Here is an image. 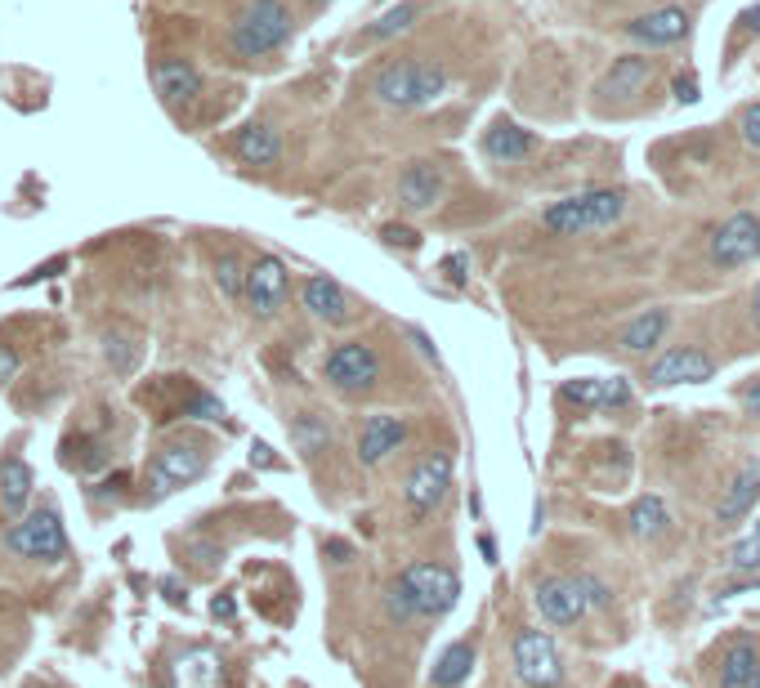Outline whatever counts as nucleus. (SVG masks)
Segmentation results:
<instances>
[{"instance_id": "1", "label": "nucleus", "mask_w": 760, "mask_h": 688, "mask_svg": "<svg viewBox=\"0 0 760 688\" xmlns=\"http://www.w3.org/2000/svg\"><path fill=\"white\" fill-rule=\"evenodd\" d=\"M461 600V577L448 563H407L398 582L385 591V613L394 622H416V617H444Z\"/></svg>"}, {"instance_id": "2", "label": "nucleus", "mask_w": 760, "mask_h": 688, "mask_svg": "<svg viewBox=\"0 0 760 688\" xmlns=\"http://www.w3.org/2000/svg\"><path fill=\"white\" fill-rule=\"evenodd\" d=\"M626 215V192L622 188H586L573 197H560L546 206L541 223L560 238H577V233H600V228H613Z\"/></svg>"}, {"instance_id": "3", "label": "nucleus", "mask_w": 760, "mask_h": 688, "mask_svg": "<svg viewBox=\"0 0 760 688\" xmlns=\"http://www.w3.org/2000/svg\"><path fill=\"white\" fill-rule=\"evenodd\" d=\"M448 90V72L429 59H398L389 67L376 72L372 81V94L385 103V107H398V112H412V107H429Z\"/></svg>"}, {"instance_id": "4", "label": "nucleus", "mask_w": 760, "mask_h": 688, "mask_svg": "<svg viewBox=\"0 0 760 688\" xmlns=\"http://www.w3.org/2000/svg\"><path fill=\"white\" fill-rule=\"evenodd\" d=\"M291 10L282 0H247L238 10V19L229 23V45L242 59H264L273 50H282L291 41Z\"/></svg>"}, {"instance_id": "5", "label": "nucleus", "mask_w": 760, "mask_h": 688, "mask_svg": "<svg viewBox=\"0 0 760 688\" xmlns=\"http://www.w3.org/2000/svg\"><path fill=\"white\" fill-rule=\"evenodd\" d=\"M6 545L14 550V554H23V559H41V563H59V559H67V532H63V519H59V510H32V514H23L10 532H6Z\"/></svg>"}, {"instance_id": "6", "label": "nucleus", "mask_w": 760, "mask_h": 688, "mask_svg": "<svg viewBox=\"0 0 760 688\" xmlns=\"http://www.w3.org/2000/svg\"><path fill=\"white\" fill-rule=\"evenodd\" d=\"M322 376H327V385L341 389V394H367L381 381V358H376L372 344L345 340V344H336L327 358H322Z\"/></svg>"}, {"instance_id": "7", "label": "nucleus", "mask_w": 760, "mask_h": 688, "mask_svg": "<svg viewBox=\"0 0 760 688\" xmlns=\"http://www.w3.org/2000/svg\"><path fill=\"white\" fill-rule=\"evenodd\" d=\"M514 675L528 684V688H560L564 679V661H560V648L546 630H532L523 626L514 635Z\"/></svg>"}, {"instance_id": "8", "label": "nucleus", "mask_w": 760, "mask_h": 688, "mask_svg": "<svg viewBox=\"0 0 760 688\" xmlns=\"http://www.w3.org/2000/svg\"><path fill=\"white\" fill-rule=\"evenodd\" d=\"M707 256L716 269H742V264L760 260V215H751V210L729 215L711 233Z\"/></svg>"}, {"instance_id": "9", "label": "nucleus", "mask_w": 760, "mask_h": 688, "mask_svg": "<svg viewBox=\"0 0 760 688\" xmlns=\"http://www.w3.org/2000/svg\"><path fill=\"white\" fill-rule=\"evenodd\" d=\"M448 488H452V456L439 451V456H425V461L412 466V475L403 483V501H407V510L416 519H425V514H434V505L448 497Z\"/></svg>"}, {"instance_id": "10", "label": "nucleus", "mask_w": 760, "mask_h": 688, "mask_svg": "<svg viewBox=\"0 0 760 688\" xmlns=\"http://www.w3.org/2000/svg\"><path fill=\"white\" fill-rule=\"evenodd\" d=\"M206 475V451L192 447V442H166L153 451V461H148V479L157 488V497L184 488V483H197Z\"/></svg>"}, {"instance_id": "11", "label": "nucleus", "mask_w": 760, "mask_h": 688, "mask_svg": "<svg viewBox=\"0 0 760 688\" xmlns=\"http://www.w3.org/2000/svg\"><path fill=\"white\" fill-rule=\"evenodd\" d=\"M532 604L551 626H577L586 617V600H582L577 577H541L532 591Z\"/></svg>"}, {"instance_id": "12", "label": "nucleus", "mask_w": 760, "mask_h": 688, "mask_svg": "<svg viewBox=\"0 0 760 688\" xmlns=\"http://www.w3.org/2000/svg\"><path fill=\"white\" fill-rule=\"evenodd\" d=\"M287 286H291V278H287V264L278 260V256H260L251 269H247V304H251V313L256 317H273L278 309H282V300H287Z\"/></svg>"}, {"instance_id": "13", "label": "nucleus", "mask_w": 760, "mask_h": 688, "mask_svg": "<svg viewBox=\"0 0 760 688\" xmlns=\"http://www.w3.org/2000/svg\"><path fill=\"white\" fill-rule=\"evenodd\" d=\"M689 14L676 10V6H663V10H648L639 19L626 23V37L639 41V45H654V50H667V45H680L689 37Z\"/></svg>"}, {"instance_id": "14", "label": "nucleus", "mask_w": 760, "mask_h": 688, "mask_svg": "<svg viewBox=\"0 0 760 688\" xmlns=\"http://www.w3.org/2000/svg\"><path fill=\"white\" fill-rule=\"evenodd\" d=\"M716 376V363L702 354V350H667L663 358H654V367H648V385H702Z\"/></svg>"}, {"instance_id": "15", "label": "nucleus", "mask_w": 760, "mask_h": 688, "mask_svg": "<svg viewBox=\"0 0 760 688\" xmlns=\"http://www.w3.org/2000/svg\"><path fill=\"white\" fill-rule=\"evenodd\" d=\"M300 300H304V309L317 317V322H327V326H345V322H354V300L345 295V286L336 282V278H304V286H300Z\"/></svg>"}, {"instance_id": "16", "label": "nucleus", "mask_w": 760, "mask_h": 688, "mask_svg": "<svg viewBox=\"0 0 760 688\" xmlns=\"http://www.w3.org/2000/svg\"><path fill=\"white\" fill-rule=\"evenodd\" d=\"M564 403H577V407H595V411H613V407H626L631 403V381L626 376H600V381H569L564 389Z\"/></svg>"}, {"instance_id": "17", "label": "nucleus", "mask_w": 760, "mask_h": 688, "mask_svg": "<svg viewBox=\"0 0 760 688\" xmlns=\"http://www.w3.org/2000/svg\"><path fill=\"white\" fill-rule=\"evenodd\" d=\"M403 438H407V425H403V416H367V425H363V434H358V461L363 466H381L389 451H398L403 447Z\"/></svg>"}, {"instance_id": "18", "label": "nucleus", "mask_w": 760, "mask_h": 688, "mask_svg": "<svg viewBox=\"0 0 760 688\" xmlns=\"http://www.w3.org/2000/svg\"><path fill=\"white\" fill-rule=\"evenodd\" d=\"M444 197V175L439 166H429V161H412L403 175H398V201L407 210H434Z\"/></svg>"}, {"instance_id": "19", "label": "nucleus", "mask_w": 760, "mask_h": 688, "mask_svg": "<svg viewBox=\"0 0 760 688\" xmlns=\"http://www.w3.org/2000/svg\"><path fill=\"white\" fill-rule=\"evenodd\" d=\"M153 85L166 103H192L201 94V72L188 59H157L153 63Z\"/></svg>"}, {"instance_id": "20", "label": "nucleus", "mask_w": 760, "mask_h": 688, "mask_svg": "<svg viewBox=\"0 0 760 688\" xmlns=\"http://www.w3.org/2000/svg\"><path fill=\"white\" fill-rule=\"evenodd\" d=\"M32 492H37L32 466L23 461V456H6V461H0V501H6V514L10 519H23Z\"/></svg>"}, {"instance_id": "21", "label": "nucleus", "mask_w": 760, "mask_h": 688, "mask_svg": "<svg viewBox=\"0 0 760 688\" xmlns=\"http://www.w3.org/2000/svg\"><path fill=\"white\" fill-rule=\"evenodd\" d=\"M233 153H238L247 166H273V161L282 157V135H278L273 126H260V122H251L247 131H238V139H233Z\"/></svg>"}, {"instance_id": "22", "label": "nucleus", "mask_w": 760, "mask_h": 688, "mask_svg": "<svg viewBox=\"0 0 760 688\" xmlns=\"http://www.w3.org/2000/svg\"><path fill=\"white\" fill-rule=\"evenodd\" d=\"M470 670H475V644L457 639V644H448L439 653V661H434V670H429V684L434 688H461L470 679Z\"/></svg>"}, {"instance_id": "23", "label": "nucleus", "mask_w": 760, "mask_h": 688, "mask_svg": "<svg viewBox=\"0 0 760 688\" xmlns=\"http://www.w3.org/2000/svg\"><path fill=\"white\" fill-rule=\"evenodd\" d=\"M671 326V313L667 309H644L639 317H631V326L622 331V350L631 354H648V350H658L663 335Z\"/></svg>"}, {"instance_id": "24", "label": "nucleus", "mask_w": 760, "mask_h": 688, "mask_svg": "<svg viewBox=\"0 0 760 688\" xmlns=\"http://www.w3.org/2000/svg\"><path fill=\"white\" fill-rule=\"evenodd\" d=\"M760 501V466H747L733 483H729V492L720 497V505H716V519L720 523H738V519H747V510Z\"/></svg>"}, {"instance_id": "25", "label": "nucleus", "mask_w": 760, "mask_h": 688, "mask_svg": "<svg viewBox=\"0 0 760 688\" xmlns=\"http://www.w3.org/2000/svg\"><path fill=\"white\" fill-rule=\"evenodd\" d=\"M225 670H220V657H215L210 648H192L175 661V684L179 688H220Z\"/></svg>"}, {"instance_id": "26", "label": "nucleus", "mask_w": 760, "mask_h": 688, "mask_svg": "<svg viewBox=\"0 0 760 688\" xmlns=\"http://www.w3.org/2000/svg\"><path fill=\"white\" fill-rule=\"evenodd\" d=\"M648 72H654V63H648V59L626 54V59H617V63L608 67V76L600 81V94H608V98L639 94V90H644V81H648Z\"/></svg>"}, {"instance_id": "27", "label": "nucleus", "mask_w": 760, "mask_h": 688, "mask_svg": "<svg viewBox=\"0 0 760 688\" xmlns=\"http://www.w3.org/2000/svg\"><path fill=\"white\" fill-rule=\"evenodd\" d=\"M483 153L492 157V161H523L528 153H532V135L523 131V126H514V122H497L488 135H483Z\"/></svg>"}, {"instance_id": "28", "label": "nucleus", "mask_w": 760, "mask_h": 688, "mask_svg": "<svg viewBox=\"0 0 760 688\" xmlns=\"http://www.w3.org/2000/svg\"><path fill=\"white\" fill-rule=\"evenodd\" d=\"M667 523H671V514H667L663 497H639V501L631 505V532H635L639 541L667 532Z\"/></svg>"}, {"instance_id": "29", "label": "nucleus", "mask_w": 760, "mask_h": 688, "mask_svg": "<svg viewBox=\"0 0 760 688\" xmlns=\"http://www.w3.org/2000/svg\"><path fill=\"white\" fill-rule=\"evenodd\" d=\"M756 661H760L756 644H751V639H738V644L729 648L725 666H720V688H747V679H751Z\"/></svg>"}, {"instance_id": "30", "label": "nucleus", "mask_w": 760, "mask_h": 688, "mask_svg": "<svg viewBox=\"0 0 760 688\" xmlns=\"http://www.w3.org/2000/svg\"><path fill=\"white\" fill-rule=\"evenodd\" d=\"M420 19V0H403V6H394V10H385L372 28H367V41H389V37H398V32H407L412 23Z\"/></svg>"}, {"instance_id": "31", "label": "nucleus", "mask_w": 760, "mask_h": 688, "mask_svg": "<svg viewBox=\"0 0 760 688\" xmlns=\"http://www.w3.org/2000/svg\"><path fill=\"white\" fill-rule=\"evenodd\" d=\"M291 434H295V442L304 447V456H317V451L332 447V429L322 425L317 416H300V420L291 425Z\"/></svg>"}, {"instance_id": "32", "label": "nucleus", "mask_w": 760, "mask_h": 688, "mask_svg": "<svg viewBox=\"0 0 760 688\" xmlns=\"http://www.w3.org/2000/svg\"><path fill=\"white\" fill-rule=\"evenodd\" d=\"M215 286L225 291V300H242V291H247V269L238 264V256H220V260H215Z\"/></svg>"}, {"instance_id": "33", "label": "nucleus", "mask_w": 760, "mask_h": 688, "mask_svg": "<svg viewBox=\"0 0 760 688\" xmlns=\"http://www.w3.org/2000/svg\"><path fill=\"white\" fill-rule=\"evenodd\" d=\"M733 572H760V523H756V532L751 536H742L733 550H729V559H725Z\"/></svg>"}, {"instance_id": "34", "label": "nucleus", "mask_w": 760, "mask_h": 688, "mask_svg": "<svg viewBox=\"0 0 760 688\" xmlns=\"http://www.w3.org/2000/svg\"><path fill=\"white\" fill-rule=\"evenodd\" d=\"M135 354H139V350H135L131 340H122V335H107V363H113L122 376L135 367Z\"/></svg>"}, {"instance_id": "35", "label": "nucleus", "mask_w": 760, "mask_h": 688, "mask_svg": "<svg viewBox=\"0 0 760 688\" xmlns=\"http://www.w3.org/2000/svg\"><path fill=\"white\" fill-rule=\"evenodd\" d=\"M742 144L751 148V153H760V103H751L747 112H742Z\"/></svg>"}, {"instance_id": "36", "label": "nucleus", "mask_w": 760, "mask_h": 688, "mask_svg": "<svg viewBox=\"0 0 760 688\" xmlns=\"http://www.w3.org/2000/svg\"><path fill=\"white\" fill-rule=\"evenodd\" d=\"M577 586H582V600H586V608H604V604H608V586H604V582H595V577H586V572H582V577H577Z\"/></svg>"}, {"instance_id": "37", "label": "nucleus", "mask_w": 760, "mask_h": 688, "mask_svg": "<svg viewBox=\"0 0 760 688\" xmlns=\"http://www.w3.org/2000/svg\"><path fill=\"white\" fill-rule=\"evenodd\" d=\"M671 94H676V103H698V76L694 72H680L676 81H671Z\"/></svg>"}, {"instance_id": "38", "label": "nucleus", "mask_w": 760, "mask_h": 688, "mask_svg": "<svg viewBox=\"0 0 760 688\" xmlns=\"http://www.w3.org/2000/svg\"><path fill=\"white\" fill-rule=\"evenodd\" d=\"M466 269H470V256H466V251H457V256L444 260V273H448L452 286H466Z\"/></svg>"}, {"instance_id": "39", "label": "nucleus", "mask_w": 760, "mask_h": 688, "mask_svg": "<svg viewBox=\"0 0 760 688\" xmlns=\"http://www.w3.org/2000/svg\"><path fill=\"white\" fill-rule=\"evenodd\" d=\"M381 238H385L389 247H407V251H412V247L420 242V238L412 233V228H398V223H389V228H381Z\"/></svg>"}, {"instance_id": "40", "label": "nucleus", "mask_w": 760, "mask_h": 688, "mask_svg": "<svg viewBox=\"0 0 760 688\" xmlns=\"http://www.w3.org/2000/svg\"><path fill=\"white\" fill-rule=\"evenodd\" d=\"M19 372V354L10 350V344H0V385H10Z\"/></svg>"}, {"instance_id": "41", "label": "nucleus", "mask_w": 760, "mask_h": 688, "mask_svg": "<svg viewBox=\"0 0 760 688\" xmlns=\"http://www.w3.org/2000/svg\"><path fill=\"white\" fill-rule=\"evenodd\" d=\"M412 340H416V350H420L429 363H439V350H434V344H429V335H425V331H416V326H412Z\"/></svg>"}, {"instance_id": "42", "label": "nucleus", "mask_w": 760, "mask_h": 688, "mask_svg": "<svg viewBox=\"0 0 760 688\" xmlns=\"http://www.w3.org/2000/svg\"><path fill=\"white\" fill-rule=\"evenodd\" d=\"M738 23H742L747 32H756V37H760V6H751V10H742V14H738Z\"/></svg>"}, {"instance_id": "43", "label": "nucleus", "mask_w": 760, "mask_h": 688, "mask_svg": "<svg viewBox=\"0 0 760 688\" xmlns=\"http://www.w3.org/2000/svg\"><path fill=\"white\" fill-rule=\"evenodd\" d=\"M742 403H747V411H751V416H760V381H756V385H747Z\"/></svg>"}, {"instance_id": "44", "label": "nucleus", "mask_w": 760, "mask_h": 688, "mask_svg": "<svg viewBox=\"0 0 760 688\" xmlns=\"http://www.w3.org/2000/svg\"><path fill=\"white\" fill-rule=\"evenodd\" d=\"M210 613L229 622V617H233V600H215V604H210Z\"/></svg>"}, {"instance_id": "45", "label": "nucleus", "mask_w": 760, "mask_h": 688, "mask_svg": "<svg viewBox=\"0 0 760 688\" xmlns=\"http://www.w3.org/2000/svg\"><path fill=\"white\" fill-rule=\"evenodd\" d=\"M751 317H756V331H760V286H756V295H751Z\"/></svg>"}, {"instance_id": "46", "label": "nucleus", "mask_w": 760, "mask_h": 688, "mask_svg": "<svg viewBox=\"0 0 760 688\" xmlns=\"http://www.w3.org/2000/svg\"><path fill=\"white\" fill-rule=\"evenodd\" d=\"M747 688H760V661H756V670H751V679H747Z\"/></svg>"}, {"instance_id": "47", "label": "nucleus", "mask_w": 760, "mask_h": 688, "mask_svg": "<svg viewBox=\"0 0 760 688\" xmlns=\"http://www.w3.org/2000/svg\"><path fill=\"white\" fill-rule=\"evenodd\" d=\"M313 6H322V0H313Z\"/></svg>"}]
</instances>
